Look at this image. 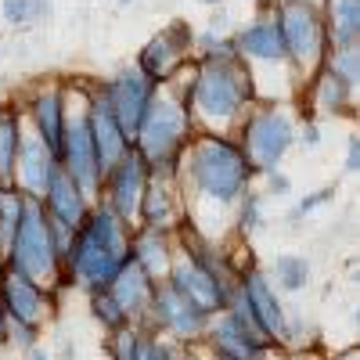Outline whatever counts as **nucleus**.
I'll use <instances>...</instances> for the list:
<instances>
[{
	"label": "nucleus",
	"mask_w": 360,
	"mask_h": 360,
	"mask_svg": "<svg viewBox=\"0 0 360 360\" xmlns=\"http://www.w3.org/2000/svg\"><path fill=\"white\" fill-rule=\"evenodd\" d=\"M328 360H360V353H356V349H342V353H335V356H328Z\"/></svg>",
	"instance_id": "79ce46f5"
},
{
	"label": "nucleus",
	"mask_w": 360,
	"mask_h": 360,
	"mask_svg": "<svg viewBox=\"0 0 360 360\" xmlns=\"http://www.w3.org/2000/svg\"><path fill=\"white\" fill-rule=\"evenodd\" d=\"M292 360H310V356H292Z\"/></svg>",
	"instance_id": "de8ad7c7"
},
{
	"label": "nucleus",
	"mask_w": 360,
	"mask_h": 360,
	"mask_svg": "<svg viewBox=\"0 0 360 360\" xmlns=\"http://www.w3.org/2000/svg\"><path fill=\"white\" fill-rule=\"evenodd\" d=\"M152 288H155V281L134 263V256H130L123 266H119V274L112 278L108 292H112V299L119 303V310L127 314V324L137 328V324L144 321L148 303H152Z\"/></svg>",
	"instance_id": "4be33fe9"
},
{
	"label": "nucleus",
	"mask_w": 360,
	"mask_h": 360,
	"mask_svg": "<svg viewBox=\"0 0 360 360\" xmlns=\"http://www.w3.org/2000/svg\"><path fill=\"white\" fill-rule=\"evenodd\" d=\"M137 342H141V328H134V324L119 328V332H112V339H108V356L112 360H134Z\"/></svg>",
	"instance_id": "2f4dec72"
},
{
	"label": "nucleus",
	"mask_w": 360,
	"mask_h": 360,
	"mask_svg": "<svg viewBox=\"0 0 360 360\" xmlns=\"http://www.w3.org/2000/svg\"><path fill=\"white\" fill-rule=\"evenodd\" d=\"M4 266H11L15 274H22L25 281H33L40 288H54V292L62 288V259H58V249H54L44 202L25 198L15 242L4 256Z\"/></svg>",
	"instance_id": "39448f33"
},
{
	"label": "nucleus",
	"mask_w": 360,
	"mask_h": 360,
	"mask_svg": "<svg viewBox=\"0 0 360 360\" xmlns=\"http://www.w3.org/2000/svg\"><path fill=\"white\" fill-rule=\"evenodd\" d=\"M44 209H47V217L51 220H58V224H65L69 231H76L83 220H86V213H90V198L79 191V184L62 169V166H54V173H51V184H47V191H44Z\"/></svg>",
	"instance_id": "412c9836"
},
{
	"label": "nucleus",
	"mask_w": 360,
	"mask_h": 360,
	"mask_svg": "<svg viewBox=\"0 0 360 360\" xmlns=\"http://www.w3.org/2000/svg\"><path fill=\"white\" fill-rule=\"evenodd\" d=\"M259 224H263V195H256L249 188L242 198H238V234L249 238V234L259 231Z\"/></svg>",
	"instance_id": "7c9ffc66"
},
{
	"label": "nucleus",
	"mask_w": 360,
	"mask_h": 360,
	"mask_svg": "<svg viewBox=\"0 0 360 360\" xmlns=\"http://www.w3.org/2000/svg\"><path fill=\"white\" fill-rule=\"evenodd\" d=\"M130 234L134 227H127L105 202L90 205L86 220L76 227L72 245L62 259V288L65 285L86 292L108 288L112 278L119 274V266L130 259Z\"/></svg>",
	"instance_id": "f257e3e1"
},
{
	"label": "nucleus",
	"mask_w": 360,
	"mask_h": 360,
	"mask_svg": "<svg viewBox=\"0 0 360 360\" xmlns=\"http://www.w3.org/2000/svg\"><path fill=\"white\" fill-rule=\"evenodd\" d=\"M328 47H356L360 44V0H321Z\"/></svg>",
	"instance_id": "b1692460"
},
{
	"label": "nucleus",
	"mask_w": 360,
	"mask_h": 360,
	"mask_svg": "<svg viewBox=\"0 0 360 360\" xmlns=\"http://www.w3.org/2000/svg\"><path fill=\"white\" fill-rule=\"evenodd\" d=\"M295 141H303L307 148H317V144H321V127L314 123V119H307V123H299V130H295Z\"/></svg>",
	"instance_id": "e433bc0d"
},
{
	"label": "nucleus",
	"mask_w": 360,
	"mask_h": 360,
	"mask_svg": "<svg viewBox=\"0 0 360 360\" xmlns=\"http://www.w3.org/2000/svg\"><path fill=\"white\" fill-rule=\"evenodd\" d=\"M332 198H335V188H332V184H328V188H321V191H314V195H307L303 202H299V205L292 209V217H295V220H299V217H307V213H314V209H317V205H324V202H332Z\"/></svg>",
	"instance_id": "f704fd0d"
},
{
	"label": "nucleus",
	"mask_w": 360,
	"mask_h": 360,
	"mask_svg": "<svg viewBox=\"0 0 360 360\" xmlns=\"http://www.w3.org/2000/svg\"><path fill=\"white\" fill-rule=\"evenodd\" d=\"M62 166L86 198H94L101 191V176H98V155H94V141H90V123H86V98L83 108H69L65 101V130H62Z\"/></svg>",
	"instance_id": "1a4fd4ad"
},
{
	"label": "nucleus",
	"mask_w": 360,
	"mask_h": 360,
	"mask_svg": "<svg viewBox=\"0 0 360 360\" xmlns=\"http://www.w3.org/2000/svg\"><path fill=\"white\" fill-rule=\"evenodd\" d=\"M0 307L11 321H22V324H33L40 328L47 321V314L54 310V295L33 281H25L22 274H15L11 266L0 263Z\"/></svg>",
	"instance_id": "2eb2a0df"
},
{
	"label": "nucleus",
	"mask_w": 360,
	"mask_h": 360,
	"mask_svg": "<svg viewBox=\"0 0 360 360\" xmlns=\"http://www.w3.org/2000/svg\"><path fill=\"white\" fill-rule=\"evenodd\" d=\"M307 83H310V105L321 115H346V112H353V90L356 86L339 79L328 65H321Z\"/></svg>",
	"instance_id": "393cba45"
},
{
	"label": "nucleus",
	"mask_w": 360,
	"mask_h": 360,
	"mask_svg": "<svg viewBox=\"0 0 360 360\" xmlns=\"http://www.w3.org/2000/svg\"><path fill=\"white\" fill-rule=\"evenodd\" d=\"M266 176V188H270V195H288L292 191V180L281 173V169H274V173H263Z\"/></svg>",
	"instance_id": "4c0bfd02"
},
{
	"label": "nucleus",
	"mask_w": 360,
	"mask_h": 360,
	"mask_svg": "<svg viewBox=\"0 0 360 360\" xmlns=\"http://www.w3.org/2000/svg\"><path fill=\"white\" fill-rule=\"evenodd\" d=\"M29 360H51V356H47V349L37 346V349H29Z\"/></svg>",
	"instance_id": "37998d69"
},
{
	"label": "nucleus",
	"mask_w": 360,
	"mask_h": 360,
	"mask_svg": "<svg viewBox=\"0 0 360 360\" xmlns=\"http://www.w3.org/2000/svg\"><path fill=\"white\" fill-rule=\"evenodd\" d=\"M0 11H4V22L11 25H29V0H4Z\"/></svg>",
	"instance_id": "c9c22d12"
},
{
	"label": "nucleus",
	"mask_w": 360,
	"mask_h": 360,
	"mask_svg": "<svg viewBox=\"0 0 360 360\" xmlns=\"http://www.w3.org/2000/svg\"><path fill=\"white\" fill-rule=\"evenodd\" d=\"M54 155L44 148V141L37 134H22V148H18V162H15V191L22 198H44L51 173H54Z\"/></svg>",
	"instance_id": "6ab92c4d"
},
{
	"label": "nucleus",
	"mask_w": 360,
	"mask_h": 360,
	"mask_svg": "<svg viewBox=\"0 0 360 360\" xmlns=\"http://www.w3.org/2000/svg\"><path fill=\"white\" fill-rule=\"evenodd\" d=\"M29 115H33V134L44 141V148L62 159V130H65V86H44L29 98Z\"/></svg>",
	"instance_id": "aec40b11"
},
{
	"label": "nucleus",
	"mask_w": 360,
	"mask_h": 360,
	"mask_svg": "<svg viewBox=\"0 0 360 360\" xmlns=\"http://www.w3.org/2000/svg\"><path fill=\"white\" fill-rule=\"evenodd\" d=\"M209 321L213 317L202 314L195 303H188L184 295L173 292L162 281V285L152 288V303H148V314L137 328L148 335H173V339H180V346H195V342L205 339Z\"/></svg>",
	"instance_id": "6e6552de"
},
{
	"label": "nucleus",
	"mask_w": 360,
	"mask_h": 360,
	"mask_svg": "<svg viewBox=\"0 0 360 360\" xmlns=\"http://www.w3.org/2000/svg\"><path fill=\"white\" fill-rule=\"evenodd\" d=\"M234 141L242 148L252 176L256 173H274L281 166V159L288 155V148L295 144V119L274 101H263V105L256 101L245 112L242 123H238Z\"/></svg>",
	"instance_id": "423d86ee"
},
{
	"label": "nucleus",
	"mask_w": 360,
	"mask_h": 360,
	"mask_svg": "<svg viewBox=\"0 0 360 360\" xmlns=\"http://www.w3.org/2000/svg\"><path fill=\"white\" fill-rule=\"evenodd\" d=\"M191 134H195V123H191L188 101L176 94L173 83H159L152 101L144 108L137 137H134V148L148 162V169H173L176 173V159L184 152V144L191 141Z\"/></svg>",
	"instance_id": "20e7f679"
},
{
	"label": "nucleus",
	"mask_w": 360,
	"mask_h": 360,
	"mask_svg": "<svg viewBox=\"0 0 360 360\" xmlns=\"http://www.w3.org/2000/svg\"><path fill=\"white\" fill-rule=\"evenodd\" d=\"M317 4H321V0H317Z\"/></svg>",
	"instance_id": "09e8293b"
},
{
	"label": "nucleus",
	"mask_w": 360,
	"mask_h": 360,
	"mask_svg": "<svg viewBox=\"0 0 360 360\" xmlns=\"http://www.w3.org/2000/svg\"><path fill=\"white\" fill-rule=\"evenodd\" d=\"M18 148H22V108L0 105V188H15Z\"/></svg>",
	"instance_id": "a878e982"
},
{
	"label": "nucleus",
	"mask_w": 360,
	"mask_h": 360,
	"mask_svg": "<svg viewBox=\"0 0 360 360\" xmlns=\"http://www.w3.org/2000/svg\"><path fill=\"white\" fill-rule=\"evenodd\" d=\"M4 324H8V314H4V307H0V346H4Z\"/></svg>",
	"instance_id": "c03bdc74"
},
{
	"label": "nucleus",
	"mask_w": 360,
	"mask_h": 360,
	"mask_svg": "<svg viewBox=\"0 0 360 360\" xmlns=\"http://www.w3.org/2000/svg\"><path fill=\"white\" fill-rule=\"evenodd\" d=\"M256 83L252 72L238 62V58H224V62H195V79H191V123L202 127V134H220L234 137L238 123L245 112L256 105Z\"/></svg>",
	"instance_id": "f03ea898"
},
{
	"label": "nucleus",
	"mask_w": 360,
	"mask_h": 360,
	"mask_svg": "<svg viewBox=\"0 0 360 360\" xmlns=\"http://www.w3.org/2000/svg\"><path fill=\"white\" fill-rule=\"evenodd\" d=\"M166 285H169L173 292H180L188 303H195V307H198L202 314H209V317H220V314L234 303V295H231L227 288H220V285L209 278L205 270H198L191 259H176L173 270H169V278H166Z\"/></svg>",
	"instance_id": "dca6fc26"
},
{
	"label": "nucleus",
	"mask_w": 360,
	"mask_h": 360,
	"mask_svg": "<svg viewBox=\"0 0 360 360\" xmlns=\"http://www.w3.org/2000/svg\"><path fill=\"white\" fill-rule=\"evenodd\" d=\"M173 360H202V356H198V349H195V346H184L180 353H173Z\"/></svg>",
	"instance_id": "a19ab883"
},
{
	"label": "nucleus",
	"mask_w": 360,
	"mask_h": 360,
	"mask_svg": "<svg viewBox=\"0 0 360 360\" xmlns=\"http://www.w3.org/2000/svg\"><path fill=\"white\" fill-rule=\"evenodd\" d=\"M144 184H148V162L141 159V152L130 144L127 155L119 159V162L105 173V180H101L105 205H108L127 227H137V209H141Z\"/></svg>",
	"instance_id": "f8f14e48"
},
{
	"label": "nucleus",
	"mask_w": 360,
	"mask_h": 360,
	"mask_svg": "<svg viewBox=\"0 0 360 360\" xmlns=\"http://www.w3.org/2000/svg\"><path fill=\"white\" fill-rule=\"evenodd\" d=\"M274 281L285 288V292H303L307 281H310V259L307 256H278L274 259Z\"/></svg>",
	"instance_id": "cd10ccee"
},
{
	"label": "nucleus",
	"mask_w": 360,
	"mask_h": 360,
	"mask_svg": "<svg viewBox=\"0 0 360 360\" xmlns=\"http://www.w3.org/2000/svg\"><path fill=\"white\" fill-rule=\"evenodd\" d=\"M321 65H328L339 79H346L349 86H356L360 83V44L356 47H328Z\"/></svg>",
	"instance_id": "c85d7f7f"
},
{
	"label": "nucleus",
	"mask_w": 360,
	"mask_h": 360,
	"mask_svg": "<svg viewBox=\"0 0 360 360\" xmlns=\"http://www.w3.org/2000/svg\"><path fill=\"white\" fill-rule=\"evenodd\" d=\"M191 51H195V29L184 18H176V22H169L162 29V33H155L152 40L144 44V51L137 58V72L159 86L184 62H191V58H195Z\"/></svg>",
	"instance_id": "9d476101"
},
{
	"label": "nucleus",
	"mask_w": 360,
	"mask_h": 360,
	"mask_svg": "<svg viewBox=\"0 0 360 360\" xmlns=\"http://www.w3.org/2000/svg\"><path fill=\"white\" fill-rule=\"evenodd\" d=\"M130 256H134V263H137L155 285H162V281L169 278V270H173V263H176L169 231H155V227H137V231L130 234Z\"/></svg>",
	"instance_id": "5701e85b"
},
{
	"label": "nucleus",
	"mask_w": 360,
	"mask_h": 360,
	"mask_svg": "<svg viewBox=\"0 0 360 360\" xmlns=\"http://www.w3.org/2000/svg\"><path fill=\"white\" fill-rule=\"evenodd\" d=\"M202 4H213V8H220V4H224V0H202Z\"/></svg>",
	"instance_id": "a18cd8bd"
},
{
	"label": "nucleus",
	"mask_w": 360,
	"mask_h": 360,
	"mask_svg": "<svg viewBox=\"0 0 360 360\" xmlns=\"http://www.w3.org/2000/svg\"><path fill=\"white\" fill-rule=\"evenodd\" d=\"M37 339H40V328L8 317V324H4V346H15V349L29 353V349H37Z\"/></svg>",
	"instance_id": "473e14b6"
},
{
	"label": "nucleus",
	"mask_w": 360,
	"mask_h": 360,
	"mask_svg": "<svg viewBox=\"0 0 360 360\" xmlns=\"http://www.w3.org/2000/svg\"><path fill=\"white\" fill-rule=\"evenodd\" d=\"M134 360H173V349L159 339V335H148L141 332V342H137V353Z\"/></svg>",
	"instance_id": "72a5a7b5"
},
{
	"label": "nucleus",
	"mask_w": 360,
	"mask_h": 360,
	"mask_svg": "<svg viewBox=\"0 0 360 360\" xmlns=\"http://www.w3.org/2000/svg\"><path fill=\"white\" fill-rule=\"evenodd\" d=\"M90 314H94L98 324H105L108 332H119V328H127V314L119 310V303L112 299L108 288H98V292H90Z\"/></svg>",
	"instance_id": "c756f323"
},
{
	"label": "nucleus",
	"mask_w": 360,
	"mask_h": 360,
	"mask_svg": "<svg viewBox=\"0 0 360 360\" xmlns=\"http://www.w3.org/2000/svg\"><path fill=\"white\" fill-rule=\"evenodd\" d=\"M86 123H90V141H94V155H98V176L105 180V173L127 155V134L119 130L115 115L108 112L105 98L98 94V90H90L86 94Z\"/></svg>",
	"instance_id": "f3484780"
},
{
	"label": "nucleus",
	"mask_w": 360,
	"mask_h": 360,
	"mask_svg": "<svg viewBox=\"0 0 360 360\" xmlns=\"http://www.w3.org/2000/svg\"><path fill=\"white\" fill-rule=\"evenodd\" d=\"M173 220H176V173L173 169H148L137 224L155 227V231H173Z\"/></svg>",
	"instance_id": "a211bd4d"
},
{
	"label": "nucleus",
	"mask_w": 360,
	"mask_h": 360,
	"mask_svg": "<svg viewBox=\"0 0 360 360\" xmlns=\"http://www.w3.org/2000/svg\"><path fill=\"white\" fill-rule=\"evenodd\" d=\"M274 15H278L281 40H285L288 65L299 76V83H303V79H310L321 69L324 54H328L321 4L317 0H278Z\"/></svg>",
	"instance_id": "0eeeda50"
},
{
	"label": "nucleus",
	"mask_w": 360,
	"mask_h": 360,
	"mask_svg": "<svg viewBox=\"0 0 360 360\" xmlns=\"http://www.w3.org/2000/svg\"><path fill=\"white\" fill-rule=\"evenodd\" d=\"M22 205L25 198L15 191V188H0V263H4L11 242H15V231H18V220H22Z\"/></svg>",
	"instance_id": "bb28decb"
},
{
	"label": "nucleus",
	"mask_w": 360,
	"mask_h": 360,
	"mask_svg": "<svg viewBox=\"0 0 360 360\" xmlns=\"http://www.w3.org/2000/svg\"><path fill=\"white\" fill-rule=\"evenodd\" d=\"M238 299L245 303V310L256 321V328L263 332V339L270 346L281 342V335H285V307H281L274 285H270V278L259 266L238 270Z\"/></svg>",
	"instance_id": "4468645a"
},
{
	"label": "nucleus",
	"mask_w": 360,
	"mask_h": 360,
	"mask_svg": "<svg viewBox=\"0 0 360 360\" xmlns=\"http://www.w3.org/2000/svg\"><path fill=\"white\" fill-rule=\"evenodd\" d=\"M346 173H356L360 169V137H349L346 141V162H342Z\"/></svg>",
	"instance_id": "58836bf2"
},
{
	"label": "nucleus",
	"mask_w": 360,
	"mask_h": 360,
	"mask_svg": "<svg viewBox=\"0 0 360 360\" xmlns=\"http://www.w3.org/2000/svg\"><path fill=\"white\" fill-rule=\"evenodd\" d=\"M115 4H134V0H115Z\"/></svg>",
	"instance_id": "49530a36"
},
{
	"label": "nucleus",
	"mask_w": 360,
	"mask_h": 360,
	"mask_svg": "<svg viewBox=\"0 0 360 360\" xmlns=\"http://www.w3.org/2000/svg\"><path fill=\"white\" fill-rule=\"evenodd\" d=\"M176 180L188 184L191 195L205 202L234 205L252 184V169L234 137L220 134H191L176 159Z\"/></svg>",
	"instance_id": "7ed1b4c3"
},
{
	"label": "nucleus",
	"mask_w": 360,
	"mask_h": 360,
	"mask_svg": "<svg viewBox=\"0 0 360 360\" xmlns=\"http://www.w3.org/2000/svg\"><path fill=\"white\" fill-rule=\"evenodd\" d=\"M94 90L105 98V105L115 115L119 130H123L127 141L134 144L137 127H141V119H144V108H148V101H152V94H155V83L144 79L137 72V65H134V69H123V72H115L112 79L98 83Z\"/></svg>",
	"instance_id": "9b49d317"
},
{
	"label": "nucleus",
	"mask_w": 360,
	"mask_h": 360,
	"mask_svg": "<svg viewBox=\"0 0 360 360\" xmlns=\"http://www.w3.org/2000/svg\"><path fill=\"white\" fill-rule=\"evenodd\" d=\"M51 15V0H29V22H44Z\"/></svg>",
	"instance_id": "ea45409f"
},
{
	"label": "nucleus",
	"mask_w": 360,
	"mask_h": 360,
	"mask_svg": "<svg viewBox=\"0 0 360 360\" xmlns=\"http://www.w3.org/2000/svg\"><path fill=\"white\" fill-rule=\"evenodd\" d=\"M234 51H238V62L245 69H252V65H288L278 15H274L270 0H259V15L242 29V33H234Z\"/></svg>",
	"instance_id": "ddd939ff"
}]
</instances>
